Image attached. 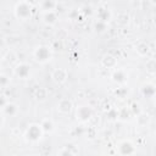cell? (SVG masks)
Listing matches in <instances>:
<instances>
[{"label": "cell", "instance_id": "2", "mask_svg": "<svg viewBox=\"0 0 156 156\" xmlns=\"http://www.w3.org/2000/svg\"><path fill=\"white\" fill-rule=\"evenodd\" d=\"M16 15L20 18H27L30 15V6L28 2H18L16 6Z\"/></svg>", "mask_w": 156, "mask_h": 156}, {"label": "cell", "instance_id": "9", "mask_svg": "<svg viewBox=\"0 0 156 156\" xmlns=\"http://www.w3.org/2000/svg\"><path fill=\"white\" fill-rule=\"evenodd\" d=\"M2 111L9 113L10 116H12L15 112H16V106L13 104H7V105H4L2 106Z\"/></svg>", "mask_w": 156, "mask_h": 156}, {"label": "cell", "instance_id": "12", "mask_svg": "<svg viewBox=\"0 0 156 156\" xmlns=\"http://www.w3.org/2000/svg\"><path fill=\"white\" fill-rule=\"evenodd\" d=\"M136 50H138V52H139V54L144 55V54H146V52H147L149 48H147V45H146V44H139V45H138V48H136Z\"/></svg>", "mask_w": 156, "mask_h": 156}, {"label": "cell", "instance_id": "3", "mask_svg": "<svg viewBox=\"0 0 156 156\" xmlns=\"http://www.w3.org/2000/svg\"><path fill=\"white\" fill-rule=\"evenodd\" d=\"M34 56H35V58H37L38 61H40V62L46 61V60H49V57H50L49 49H48L46 46H39V48L35 49Z\"/></svg>", "mask_w": 156, "mask_h": 156}, {"label": "cell", "instance_id": "6", "mask_svg": "<svg viewBox=\"0 0 156 156\" xmlns=\"http://www.w3.org/2000/svg\"><path fill=\"white\" fill-rule=\"evenodd\" d=\"M119 152L122 155H124V156H128V155L134 152V147H133V145L129 141H123L119 145Z\"/></svg>", "mask_w": 156, "mask_h": 156}, {"label": "cell", "instance_id": "5", "mask_svg": "<svg viewBox=\"0 0 156 156\" xmlns=\"http://www.w3.org/2000/svg\"><path fill=\"white\" fill-rule=\"evenodd\" d=\"M77 116H78L79 119L87 121V119H89L90 116H91V110H90L89 107H87V106H82V107H79V108L77 110Z\"/></svg>", "mask_w": 156, "mask_h": 156}, {"label": "cell", "instance_id": "8", "mask_svg": "<svg viewBox=\"0 0 156 156\" xmlns=\"http://www.w3.org/2000/svg\"><path fill=\"white\" fill-rule=\"evenodd\" d=\"M71 106H72L71 101L67 100V99H65V100H61V101H60V104H58V110H60L61 112H63V113H67V112L71 111Z\"/></svg>", "mask_w": 156, "mask_h": 156}, {"label": "cell", "instance_id": "11", "mask_svg": "<svg viewBox=\"0 0 156 156\" xmlns=\"http://www.w3.org/2000/svg\"><path fill=\"white\" fill-rule=\"evenodd\" d=\"M124 78H126V76L122 71H117L113 73V80H116V82H123Z\"/></svg>", "mask_w": 156, "mask_h": 156}, {"label": "cell", "instance_id": "13", "mask_svg": "<svg viewBox=\"0 0 156 156\" xmlns=\"http://www.w3.org/2000/svg\"><path fill=\"white\" fill-rule=\"evenodd\" d=\"M41 128H43V130H51V129H52V124H51V122L48 123V121H45V122L41 124Z\"/></svg>", "mask_w": 156, "mask_h": 156}, {"label": "cell", "instance_id": "1", "mask_svg": "<svg viewBox=\"0 0 156 156\" xmlns=\"http://www.w3.org/2000/svg\"><path fill=\"white\" fill-rule=\"evenodd\" d=\"M41 133H43V128H41V126L32 124V126L27 129L26 136H27V139H29V140H32V141H35V140L40 139Z\"/></svg>", "mask_w": 156, "mask_h": 156}, {"label": "cell", "instance_id": "10", "mask_svg": "<svg viewBox=\"0 0 156 156\" xmlns=\"http://www.w3.org/2000/svg\"><path fill=\"white\" fill-rule=\"evenodd\" d=\"M44 20H45V22H48V23H54V22L56 21V16H55V13H54L52 11H48V12H45V15H44Z\"/></svg>", "mask_w": 156, "mask_h": 156}, {"label": "cell", "instance_id": "4", "mask_svg": "<svg viewBox=\"0 0 156 156\" xmlns=\"http://www.w3.org/2000/svg\"><path fill=\"white\" fill-rule=\"evenodd\" d=\"M15 72H16V74H17L18 77L26 78V77L29 74V66L26 65V63H20V65L16 66Z\"/></svg>", "mask_w": 156, "mask_h": 156}, {"label": "cell", "instance_id": "14", "mask_svg": "<svg viewBox=\"0 0 156 156\" xmlns=\"http://www.w3.org/2000/svg\"><path fill=\"white\" fill-rule=\"evenodd\" d=\"M61 156H72V154L68 152V151H62L61 152Z\"/></svg>", "mask_w": 156, "mask_h": 156}, {"label": "cell", "instance_id": "7", "mask_svg": "<svg viewBox=\"0 0 156 156\" xmlns=\"http://www.w3.org/2000/svg\"><path fill=\"white\" fill-rule=\"evenodd\" d=\"M52 79H54V82H56V83H62V82H65V79H66V71L62 69V68L55 69L54 73H52Z\"/></svg>", "mask_w": 156, "mask_h": 156}]
</instances>
